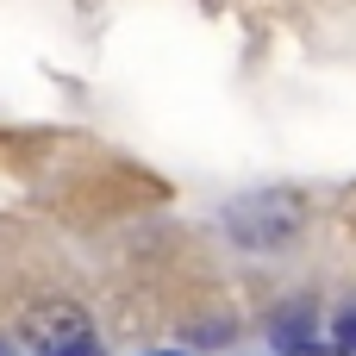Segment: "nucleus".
<instances>
[{
	"label": "nucleus",
	"instance_id": "nucleus-1",
	"mask_svg": "<svg viewBox=\"0 0 356 356\" xmlns=\"http://www.w3.org/2000/svg\"><path fill=\"white\" fill-rule=\"evenodd\" d=\"M300 225H307V207H300L294 194H282V188L244 194V200L225 207V232H232V244H244V250H282V244L300 238Z\"/></svg>",
	"mask_w": 356,
	"mask_h": 356
},
{
	"label": "nucleus",
	"instance_id": "nucleus-2",
	"mask_svg": "<svg viewBox=\"0 0 356 356\" xmlns=\"http://www.w3.org/2000/svg\"><path fill=\"white\" fill-rule=\"evenodd\" d=\"M25 350L31 356H106L94 338V319L75 300H44L25 313Z\"/></svg>",
	"mask_w": 356,
	"mask_h": 356
},
{
	"label": "nucleus",
	"instance_id": "nucleus-3",
	"mask_svg": "<svg viewBox=\"0 0 356 356\" xmlns=\"http://www.w3.org/2000/svg\"><path fill=\"white\" fill-rule=\"evenodd\" d=\"M269 344H275L282 356L319 350V319H313V307H288V313H275V319H269Z\"/></svg>",
	"mask_w": 356,
	"mask_h": 356
},
{
	"label": "nucleus",
	"instance_id": "nucleus-4",
	"mask_svg": "<svg viewBox=\"0 0 356 356\" xmlns=\"http://www.w3.org/2000/svg\"><path fill=\"white\" fill-rule=\"evenodd\" d=\"M332 338H338L344 350H356V307H344V313L332 319Z\"/></svg>",
	"mask_w": 356,
	"mask_h": 356
},
{
	"label": "nucleus",
	"instance_id": "nucleus-5",
	"mask_svg": "<svg viewBox=\"0 0 356 356\" xmlns=\"http://www.w3.org/2000/svg\"><path fill=\"white\" fill-rule=\"evenodd\" d=\"M156 356H175V350H156Z\"/></svg>",
	"mask_w": 356,
	"mask_h": 356
}]
</instances>
